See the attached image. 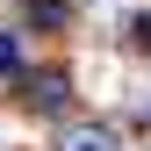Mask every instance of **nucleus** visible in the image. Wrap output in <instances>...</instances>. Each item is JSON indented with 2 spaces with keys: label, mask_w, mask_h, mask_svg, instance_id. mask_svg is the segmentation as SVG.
I'll use <instances>...</instances> for the list:
<instances>
[{
  "label": "nucleus",
  "mask_w": 151,
  "mask_h": 151,
  "mask_svg": "<svg viewBox=\"0 0 151 151\" xmlns=\"http://www.w3.org/2000/svg\"><path fill=\"white\" fill-rule=\"evenodd\" d=\"M29 101H36V108H65V101H72L65 72H36V79H29Z\"/></svg>",
  "instance_id": "nucleus-1"
},
{
  "label": "nucleus",
  "mask_w": 151,
  "mask_h": 151,
  "mask_svg": "<svg viewBox=\"0 0 151 151\" xmlns=\"http://www.w3.org/2000/svg\"><path fill=\"white\" fill-rule=\"evenodd\" d=\"M58 151H115V137L93 122V129H65V137H58Z\"/></svg>",
  "instance_id": "nucleus-2"
},
{
  "label": "nucleus",
  "mask_w": 151,
  "mask_h": 151,
  "mask_svg": "<svg viewBox=\"0 0 151 151\" xmlns=\"http://www.w3.org/2000/svg\"><path fill=\"white\" fill-rule=\"evenodd\" d=\"M14 72H22V43H14V36H0V79H14Z\"/></svg>",
  "instance_id": "nucleus-3"
},
{
  "label": "nucleus",
  "mask_w": 151,
  "mask_h": 151,
  "mask_svg": "<svg viewBox=\"0 0 151 151\" xmlns=\"http://www.w3.org/2000/svg\"><path fill=\"white\" fill-rule=\"evenodd\" d=\"M29 22H65V0H29Z\"/></svg>",
  "instance_id": "nucleus-4"
}]
</instances>
